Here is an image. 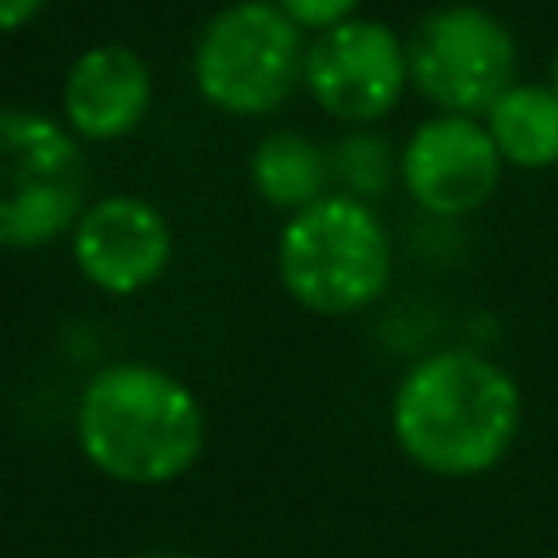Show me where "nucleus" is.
<instances>
[{
    "label": "nucleus",
    "instance_id": "nucleus-1",
    "mask_svg": "<svg viewBox=\"0 0 558 558\" xmlns=\"http://www.w3.org/2000/svg\"><path fill=\"white\" fill-rule=\"evenodd\" d=\"M397 453L436 480L497 471L523 432V388L493 353L440 344L401 366L388 392Z\"/></svg>",
    "mask_w": 558,
    "mask_h": 558
},
{
    "label": "nucleus",
    "instance_id": "nucleus-2",
    "mask_svg": "<svg viewBox=\"0 0 558 558\" xmlns=\"http://www.w3.org/2000/svg\"><path fill=\"white\" fill-rule=\"evenodd\" d=\"M205 405L174 371L118 357L96 366L74 397V445L83 462L122 488H166L205 453Z\"/></svg>",
    "mask_w": 558,
    "mask_h": 558
},
{
    "label": "nucleus",
    "instance_id": "nucleus-3",
    "mask_svg": "<svg viewBox=\"0 0 558 558\" xmlns=\"http://www.w3.org/2000/svg\"><path fill=\"white\" fill-rule=\"evenodd\" d=\"M397 244L384 214L349 192L283 218L275 240V279L288 301L318 318L366 314L392 283Z\"/></svg>",
    "mask_w": 558,
    "mask_h": 558
},
{
    "label": "nucleus",
    "instance_id": "nucleus-4",
    "mask_svg": "<svg viewBox=\"0 0 558 558\" xmlns=\"http://www.w3.org/2000/svg\"><path fill=\"white\" fill-rule=\"evenodd\" d=\"M87 201V144L44 109L0 105V253L65 240Z\"/></svg>",
    "mask_w": 558,
    "mask_h": 558
},
{
    "label": "nucleus",
    "instance_id": "nucleus-5",
    "mask_svg": "<svg viewBox=\"0 0 558 558\" xmlns=\"http://www.w3.org/2000/svg\"><path fill=\"white\" fill-rule=\"evenodd\" d=\"M305 44L275 0H231L192 39V87L227 118H270L301 87Z\"/></svg>",
    "mask_w": 558,
    "mask_h": 558
},
{
    "label": "nucleus",
    "instance_id": "nucleus-6",
    "mask_svg": "<svg viewBox=\"0 0 558 558\" xmlns=\"http://www.w3.org/2000/svg\"><path fill=\"white\" fill-rule=\"evenodd\" d=\"M410 87L436 113L484 118V109L514 83L519 44L510 26L471 0L427 9L405 35Z\"/></svg>",
    "mask_w": 558,
    "mask_h": 558
},
{
    "label": "nucleus",
    "instance_id": "nucleus-7",
    "mask_svg": "<svg viewBox=\"0 0 558 558\" xmlns=\"http://www.w3.org/2000/svg\"><path fill=\"white\" fill-rule=\"evenodd\" d=\"M301 92L340 126L384 122L410 92L405 39L379 17H349L305 44Z\"/></svg>",
    "mask_w": 558,
    "mask_h": 558
},
{
    "label": "nucleus",
    "instance_id": "nucleus-8",
    "mask_svg": "<svg viewBox=\"0 0 558 558\" xmlns=\"http://www.w3.org/2000/svg\"><path fill=\"white\" fill-rule=\"evenodd\" d=\"M501 174L506 161L484 118L432 113L401 140L397 183L405 201L436 222H458L480 214L501 187Z\"/></svg>",
    "mask_w": 558,
    "mask_h": 558
},
{
    "label": "nucleus",
    "instance_id": "nucleus-9",
    "mask_svg": "<svg viewBox=\"0 0 558 558\" xmlns=\"http://www.w3.org/2000/svg\"><path fill=\"white\" fill-rule=\"evenodd\" d=\"M70 262L87 288L113 301L144 296L174 262V231L157 201L140 192L92 196L65 235Z\"/></svg>",
    "mask_w": 558,
    "mask_h": 558
},
{
    "label": "nucleus",
    "instance_id": "nucleus-10",
    "mask_svg": "<svg viewBox=\"0 0 558 558\" xmlns=\"http://www.w3.org/2000/svg\"><path fill=\"white\" fill-rule=\"evenodd\" d=\"M153 70L131 44L105 39L83 48L61 78V122L83 144H118L153 113Z\"/></svg>",
    "mask_w": 558,
    "mask_h": 558
},
{
    "label": "nucleus",
    "instance_id": "nucleus-11",
    "mask_svg": "<svg viewBox=\"0 0 558 558\" xmlns=\"http://www.w3.org/2000/svg\"><path fill=\"white\" fill-rule=\"evenodd\" d=\"M248 183L257 201L283 218L336 192L331 157L305 131H266L248 153Z\"/></svg>",
    "mask_w": 558,
    "mask_h": 558
},
{
    "label": "nucleus",
    "instance_id": "nucleus-12",
    "mask_svg": "<svg viewBox=\"0 0 558 558\" xmlns=\"http://www.w3.org/2000/svg\"><path fill=\"white\" fill-rule=\"evenodd\" d=\"M484 126L506 161V170H549L558 166V96L549 83L514 78L488 109Z\"/></svg>",
    "mask_w": 558,
    "mask_h": 558
},
{
    "label": "nucleus",
    "instance_id": "nucleus-13",
    "mask_svg": "<svg viewBox=\"0 0 558 558\" xmlns=\"http://www.w3.org/2000/svg\"><path fill=\"white\" fill-rule=\"evenodd\" d=\"M327 157H331V187L357 201H371V205L384 192H392L397 166H401V148L375 126H349L327 148Z\"/></svg>",
    "mask_w": 558,
    "mask_h": 558
},
{
    "label": "nucleus",
    "instance_id": "nucleus-14",
    "mask_svg": "<svg viewBox=\"0 0 558 558\" xmlns=\"http://www.w3.org/2000/svg\"><path fill=\"white\" fill-rule=\"evenodd\" d=\"M275 4L305 35H323V31H331V26H340V22L362 13V0H275Z\"/></svg>",
    "mask_w": 558,
    "mask_h": 558
},
{
    "label": "nucleus",
    "instance_id": "nucleus-15",
    "mask_svg": "<svg viewBox=\"0 0 558 558\" xmlns=\"http://www.w3.org/2000/svg\"><path fill=\"white\" fill-rule=\"evenodd\" d=\"M48 9V0H0V35H17L31 22H39V13Z\"/></svg>",
    "mask_w": 558,
    "mask_h": 558
},
{
    "label": "nucleus",
    "instance_id": "nucleus-16",
    "mask_svg": "<svg viewBox=\"0 0 558 558\" xmlns=\"http://www.w3.org/2000/svg\"><path fill=\"white\" fill-rule=\"evenodd\" d=\"M545 83L554 87V96H558V48H554V57H549V70H545Z\"/></svg>",
    "mask_w": 558,
    "mask_h": 558
},
{
    "label": "nucleus",
    "instance_id": "nucleus-17",
    "mask_svg": "<svg viewBox=\"0 0 558 558\" xmlns=\"http://www.w3.org/2000/svg\"><path fill=\"white\" fill-rule=\"evenodd\" d=\"M135 558H187V554H179V549H148V554H135Z\"/></svg>",
    "mask_w": 558,
    "mask_h": 558
}]
</instances>
